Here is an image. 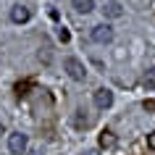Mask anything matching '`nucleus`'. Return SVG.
Masks as SVG:
<instances>
[{
  "label": "nucleus",
  "instance_id": "obj_9",
  "mask_svg": "<svg viewBox=\"0 0 155 155\" xmlns=\"http://www.w3.org/2000/svg\"><path fill=\"white\" fill-rule=\"evenodd\" d=\"M142 84H145V90H155V68L145 71V76H142Z\"/></svg>",
  "mask_w": 155,
  "mask_h": 155
},
{
  "label": "nucleus",
  "instance_id": "obj_13",
  "mask_svg": "<svg viewBox=\"0 0 155 155\" xmlns=\"http://www.w3.org/2000/svg\"><path fill=\"white\" fill-rule=\"evenodd\" d=\"M147 145H150V147H153V150H155V131H153V134H150V137H147Z\"/></svg>",
  "mask_w": 155,
  "mask_h": 155
},
{
  "label": "nucleus",
  "instance_id": "obj_5",
  "mask_svg": "<svg viewBox=\"0 0 155 155\" xmlns=\"http://www.w3.org/2000/svg\"><path fill=\"white\" fill-rule=\"evenodd\" d=\"M29 18H32V11L26 8V5H13L11 8V21L13 24H26Z\"/></svg>",
  "mask_w": 155,
  "mask_h": 155
},
{
  "label": "nucleus",
  "instance_id": "obj_12",
  "mask_svg": "<svg viewBox=\"0 0 155 155\" xmlns=\"http://www.w3.org/2000/svg\"><path fill=\"white\" fill-rule=\"evenodd\" d=\"M145 110H155V100H145Z\"/></svg>",
  "mask_w": 155,
  "mask_h": 155
},
{
  "label": "nucleus",
  "instance_id": "obj_11",
  "mask_svg": "<svg viewBox=\"0 0 155 155\" xmlns=\"http://www.w3.org/2000/svg\"><path fill=\"white\" fill-rule=\"evenodd\" d=\"M58 40H61V42H68V40H71L68 29H58Z\"/></svg>",
  "mask_w": 155,
  "mask_h": 155
},
{
  "label": "nucleus",
  "instance_id": "obj_2",
  "mask_svg": "<svg viewBox=\"0 0 155 155\" xmlns=\"http://www.w3.org/2000/svg\"><path fill=\"white\" fill-rule=\"evenodd\" d=\"M90 37H92V42H97V45H108V42H113V26H110V24L92 26Z\"/></svg>",
  "mask_w": 155,
  "mask_h": 155
},
{
  "label": "nucleus",
  "instance_id": "obj_7",
  "mask_svg": "<svg viewBox=\"0 0 155 155\" xmlns=\"http://www.w3.org/2000/svg\"><path fill=\"white\" fill-rule=\"evenodd\" d=\"M87 110H82V108H76L74 110V116H71V124H74V129H87L90 126V118H87Z\"/></svg>",
  "mask_w": 155,
  "mask_h": 155
},
{
  "label": "nucleus",
  "instance_id": "obj_14",
  "mask_svg": "<svg viewBox=\"0 0 155 155\" xmlns=\"http://www.w3.org/2000/svg\"><path fill=\"white\" fill-rule=\"evenodd\" d=\"M0 134H5V126H3V121H0Z\"/></svg>",
  "mask_w": 155,
  "mask_h": 155
},
{
  "label": "nucleus",
  "instance_id": "obj_10",
  "mask_svg": "<svg viewBox=\"0 0 155 155\" xmlns=\"http://www.w3.org/2000/svg\"><path fill=\"white\" fill-rule=\"evenodd\" d=\"M113 145H116L113 131H103V134H100V147H113Z\"/></svg>",
  "mask_w": 155,
  "mask_h": 155
},
{
  "label": "nucleus",
  "instance_id": "obj_8",
  "mask_svg": "<svg viewBox=\"0 0 155 155\" xmlns=\"http://www.w3.org/2000/svg\"><path fill=\"white\" fill-rule=\"evenodd\" d=\"M76 13H92L95 11V0H71Z\"/></svg>",
  "mask_w": 155,
  "mask_h": 155
},
{
  "label": "nucleus",
  "instance_id": "obj_4",
  "mask_svg": "<svg viewBox=\"0 0 155 155\" xmlns=\"http://www.w3.org/2000/svg\"><path fill=\"white\" fill-rule=\"evenodd\" d=\"M92 100H95V105H97L100 110H105V108L113 105V92L108 90V87H103V90H97L95 95H92Z\"/></svg>",
  "mask_w": 155,
  "mask_h": 155
},
{
  "label": "nucleus",
  "instance_id": "obj_1",
  "mask_svg": "<svg viewBox=\"0 0 155 155\" xmlns=\"http://www.w3.org/2000/svg\"><path fill=\"white\" fill-rule=\"evenodd\" d=\"M63 68H66V74L71 76L74 82H84V79H87V68H84V63L79 58H74V55L63 58Z\"/></svg>",
  "mask_w": 155,
  "mask_h": 155
},
{
  "label": "nucleus",
  "instance_id": "obj_6",
  "mask_svg": "<svg viewBox=\"0 0 155 155\" xmlns=\"http://www.w3.org/2000/svg\"><path fill=\"white\" fill-rule=\"evenodd\" d=\"M103 16L105 18H121L124 16V5L118 0H108L105 5H103Z\"/></svg>",
  "mask_w": 155,
  "mask_h": 155
},
{
  "label": "nucleus",
  "instance_id": "obj_3",
  "mask_svg": "<svg viewBox=\"0 0 155 155\" xmlns=\"http://www.w3.org/2000/svg\"><path fill=\"white\" fill-rule=\"evenodd\" d=\"M26 145H29V137L21 134V131H16V134H11V137H8V150L13 155H21L26 150Z\"/></svg>",
  "mask_w": 155,
  "mask_h": 155
}]
</instances>
